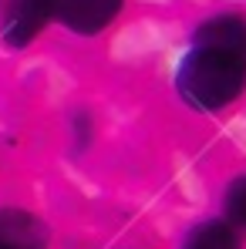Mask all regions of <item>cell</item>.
Listing matches in <instances>:
<instances>
[{
	"label": "cell",
	"instance_id": "cell-1",
	"mask_svg": "<svg viewBox=\"0 0 246 249\" xmlns=\"http://www.w3.org/2000/svg\"><path fill=\"white\" fill-rule=\"evenodd\" d=\"M246 84V17L216 14L192 31L179 61L175 91L196 111H219L240 98Z\"/></svg>",
	"mask_w": 246,
	"mask_h": 249
},
{
	"label": "cell",
	"instance_id": "cell-2",
	"mask_svg": "<svg viewBox=\"0 0 246 249\" xmlns=\"http://www.w3.org/2000/svg\"><path fill=\"white\" fill-rule=\"evenodd\" d=\"M122 7H125V0H57L54 17L71 34L91 37V34H101L122 14Z\"/></svg>",
	"mask_w": 246,
	"mask_h": 249
},
{
	"label": "cell",
	"instance_id": "cell-3",
	"mask_svg": "<svg viewBox=\"0 0 246 249\" xmlns=\"http://www.w3.org/2000/svg\"><path fill=\"white\" fill-rule=\"evenodd\" d=\"M54 3L57 0H7L3 20H0L3 41L10 47L31 44L44 31V24L54 17Z\"/></svg>",
	"mask_w": 246,
	"mask_h": 249
},
{
	"label": "cell",
	"instance_id": "cell-4",
	"mask_svg": "<svg viewBox=\"0 0 246 249\" xmlns=\"http://www.w3.org/2000/svg\"><path fill=\"white\" fill-rule=\"evenodd\" d=\"M0 249H47V229L27 209H0Z\"/></svg>",
	"mask_w": 246,
	"mask_h": 249
},
{
	"label": "cell",
	"instance_id": "cell-5",
	"mask_svg": "<svg viewBox=\"0 0 246 249\" xmlns=\"http://www.w3.org/2000/svg\"><path fill=\"white\" fill-rule=\"evenodd\" d=\"M179 249H240V236L223 219H206L196 229H189Z\"/></svg>",
	"mask_w": 246,
	"mask_h": 249
},
{
	"label": "cell",
	"instance_id": "cell-6",
	"mask_svg": "<svg viewBox=\"0 0 246 249\" xmlns=\"http://www.w3.org/2000/svg\"><path fill=\"white\" fill-rule=\"evenodd\" d=\"M223 212H226V219H223L226 226L246 229V175H240V178L229 182L226 199H223Z\"/></svg>",
	"mask_w": 246,
	"mask_h": 249
}]
</instances>
